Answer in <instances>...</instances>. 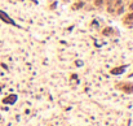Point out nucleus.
Listing matches in <instances>:
<instances>
[{
    "mask_svg": "<svg viewBox=\"0 0 133 126\" xmlns=\"http://www.w3.org/2000/svg\"><path fill=\"white\" fill-rule=\"evenodd\" d=\"M94 5L97 8H102L103 7V0H94Z\"/></svg>",
    "mask_w": 133,
    "mask_h": 126,
    "instance_id": "obj_7",
    "label": "nucleus"
},
{
    "mask_svg": "<svg viewBox=\"0 0 133 126\" xmlns=\"http://www.w3.org/2000/svg\"><path fill=\"white\" fill-rule=\"evenodd\" d=\"M118 89L123 90L127 94H132L133 92V83H129V82H127V83H119Z\"/></svg>",
    "mask_w": 133,
    "mask_h": 126,
    "instance_id": "obj_1",
    "label": "nucleus"
},
{
    "mask_svg": "<svg viewBox=\"0 0 133 126\" xmlns=\"http://www.w3.org/2000/svg\"><path fill=\"white\" fill-rule=\"evenodd\" d=\"M84 7V1H82V0H79L77 3H75V4L73 5V10H77V9H80V8H83Z\"/></svg>",
    "mask_w": 133,
    "mask_h": 126,
    "instance_id": "obj_5",
    "label": "nucleus"
},
{
    "mask_svg": "<svg viewBox=\"0 0 133 126\" xmlns=\"http://www.w3.org/2000/svg\"><path fill=\"white\" fill-rule=\"evenodd\" d=\"M0 20H3L5 23H9V25H16L14 21H13L8 14H5V12H3V10H0Z\"/></svg>",
    "mask_w": 133,
    "mask_h": 126,
    "instance_id": "obj_2",
    "label": "nucleus"
},
{
    "mask_svg": "<svg viewBox=\"0 0 133 126\" xmlns=\"http://www.w3.org/2000/svg\"><path fill=\"white\" fill-rule=\"evenodd\" d=\"M76 65L77 66H80V65H83V64H82V61H76Z\"/></svg>",
    "mask_w": 133,
    "mask_h": 126,
    "instance_id": "obj_11",
    "label": "nucleus"
},
{
    "mask_svg": "<svg viewBox=\"0 0 133 126\" xmlns=\"http://www.w3.org/2000/svg\"><path fill=\"white\" fill-rule=\"evenodd\" d=\"M102 34H103L105 37H110V35L112 34V29L111 27H106V29L102 30Z\"/></svg>",
    "mask_w": 133,
    "mask_h": 126,
    "instance_id": "obj_6",
    "label": "nucleus"
},
{
    "mask_svg": "<svg viewBox=\"0 0 133 126\" xmlns=\"http://www.w3.org/2000/svg\"><path fill=\"white\" fill-rule=\"evenodd\" d=\"M127 18H129V20L132 21V20H133V12H132V13H129V14L127 16Z\"/></svg>",
    "mask_w": 133,
    "mask_h": 126,
    "instance_id": "obj_10",
    "label": "nucleus"
},
{
    "mask_svg": "<svg viewBox=\"0 0 133 126\" xmlns=\"http://www.w3.org/2000/svg\"><path fill=\"white\" fill-rule=\"evenodd\" d=\"M129 9H132V10H133V4H131V5H129Z\"/></svg>",
    "mask_w": 133,
    "mask_h": 126,
    "instance_id": "obj_12",
    "label": "nucleus"
},
{
    "mask_svg": "<svg viewBox=\"0 0 133 126\" xmlns=\"http://www.w3.org/2000/svg\"><path fill=\"white\" fill-rule=\"evenodd\" d=\"M125 70V66H118V68H114V69H111V74H114V75H118V74H121V73Z\"/></svg>",
    "mask_w": 133,
    "mask_h": 126,
    "instance_id": "obj_3",
    "label": "nucleus"
},
{
    "mask_svg": "<svg viewBox=\"0 0 133 126\" xmlns=\"http://www.w3.org/2000/svg\"><path fill=\"white\" fill-rule=\"evenodd\" d=\"M16 100H17V96H16V95H10V96L5 98L3 101H4V103H7V104H13Z\"/></svg>",
    "mask_w": 133,
    "mask_h": 126,
    "instance_id": "obj_4",
    "label": "nucleus"
},
{
    "mask_svg": "<svg viewBox=\"0 0 133 126\" xmlns=\"http://www.w3.org/2000/svg\"><path fill=\"white\" fill-rule=\"evenodd\" d=\"M114 5H115V7L116 8H118V7H121V5H123V1H121V0H114Z\"/></svg>",
    "mask_w": 133,
    "mask_h": 126,
    "instance_id": "obj_9",
    "label": "nucleus"
},
{
    "mask_svg": "<svg viewBox=\"0 0 133 126\" xmlns=\"http://www.w3.org/2000/svg\"><path fill=\"white\" fill-rule=\"evenodd\" d=\"M116 13H118V14H121V13H124V7H123V5L116 8Z\"/></svg>",
    "mask_w": 133,
    "mask_h": 126,
    "instance_id": "obj_8",
    "label": "nucleus"
}]
</instances>
